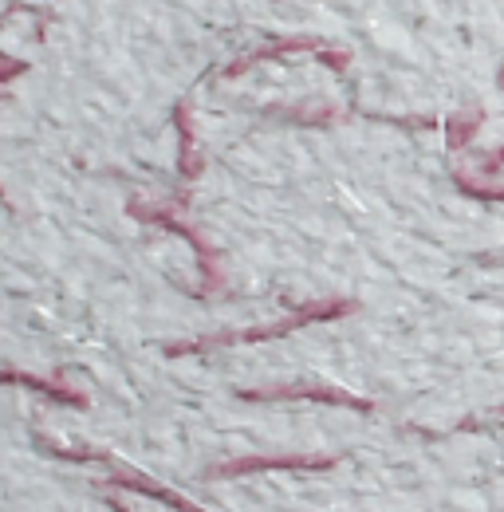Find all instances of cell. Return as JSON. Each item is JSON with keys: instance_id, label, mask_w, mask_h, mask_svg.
Returning a JSON list of instances; mask_svg holds the SVG:
<instances>
[{"instance_id": "1", "label": "cell", "mask_w": 504, "mask_h": 512, "mask_svg": "<svg viewBox=\"0 0 504 512\" xmlns=\"http://www.w3.org/2000/svg\"><path fill=\"white\" fill-rule=\"evenodd\" d=\"M351 308H355V304H347V300H327V304H312V308H304V312L288 316L284 323H272V327H249V331H221V335H205V339H197V343H170V347H166V355H197V351H213V347H233V343H264V339L288 335V331H296V327H304V323L347 316Z\"/></svg>"}, {"instance_id": "2", "label": "cell", "mask_w": 504, "mask_h": 512, "mask_svg": "<svg viewBox=\"0 0 504 512\" xmlns=\"http://www.w3.org/2000/svg\"><path fill=\"white\" fill-rule=\"evenodd\" d=\"M36 446L52 449L56 457H63V461H107L115 473L107 477V485H115V489H130V493H142V497H150V501H162V505H170L174 512H205L201 505H193V501H186V497H178L174 489H162V485H154V481H146L142 473H134V469H126V465H119L115 457H107V453H91V449H63V446H52L40 430H36Z\"/></svg>"}, {"instance_id": "3", "label": "cell", "mask_w": 504, "mask_h": 512, "mask_svg": "<svg viewBox=\"0 0 504 512\" xmlns=\"http://www.w3.org/2000/svg\"><path fill=\"white\" fill-rule=\"evenodd\" d=\"M126 213L134 217V221H142V225H154V229H170V233H178L182 241H189L193 245V253H197V260H201V296H209L217 284H221V268H217V256H213V249H209V241L189 225V221H182V217H174L170 209H150V205H142L138 197H130L126 201Z\"/></svg>"}, {"instance_id": "4", "label": "cell", "mask_w": 504, "mask_h": 512, "mask_svg": "<svg viewBox=\"0 0 504 512\" xmlns=\"http://www.w3.org/2000/svg\"><path fill=\"white\" fill-rule=\"evenodd\" d=\"M335 457H241V461H225L213 465L209 477H245V473H264V469H331Z\"/></svg>"}, {"instance_id": "5", "label": "cell", "mask_w": 504, "mask_h": 512, "mask_svg": "<svg viewBox=\"0 0 504 512\" xmlns=\"http://www.w3.org/2000/svg\"><path fill=\"white\" fill-rule=\"evenodd\" d=\"M241 398L249 402H268V398H319V402H339V406H355V410H371V402L343 394V390H327V386H272V390H241Z\"/></svg>"}, {"instance_id": "6", "label": "cell", "mask_w": 504, "mask_h": 512, "mask_svg": "<svg viewBox=\"0 0 504 512\" xmlns=\"http://www.w3.org/2000/svg\"><path fill=\"white\" fill-rule=\"evenodd\" d=\"M174 119H178V134H182V178H178V205H186L189 197V182L197 178V170H201V158H197V134L189 127V103H178V111H174Z\"/></svg>"}, {"instance_id": "7", "label": "cell", "mask_w": 504, "mask_h": 512, "mask_svg": "<svg viewBox=\"0 0 504 512\" xmlns=\"http://www.w3.org/2000/svg\"><path fill=\"white\" fill-rule=\"evenodd\" d=\"M28 386V390H40V394H48V398H56L63 406H75V410H87V394H79V390H71V386H56V383H44V379H36V375H28V371H0V386Z\"/></svg>"}, {"instance_id": "8", "label": "cell", "mask_w": 504, "mask_h": 512, "mask_svg": "<svg viewBox=\"0 0 504 512\" xmlns=\"http://www.w3.org/2000/svg\"><path fill=\"white\" fill-rule=\"evenodd\" d=\"M24 71H28V64H16V60H12V64L0 67V83H4V79H16V75H24Z\"/></svg>"}]
</instances>
